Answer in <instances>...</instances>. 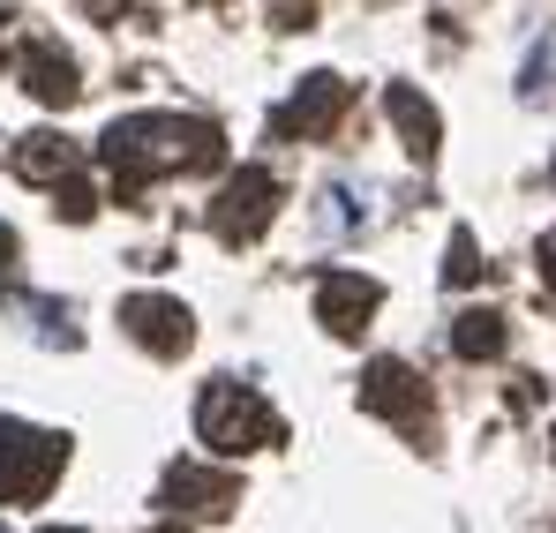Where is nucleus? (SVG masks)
Returning a JSON list of instances; mask_svg holds the SVG:
<instances>
[{"instance_id": "nucleus-5", "label": "nucleus", "mask_w": 556, "mask_h": 533, "mask_svg": "<svg viewBox=\"0 0 556 533\" xmlns=\"http://www.w3.org/2000/svg\"><path fill=\"white\" fill-rule=\"evenodd\" d=\"M121 331L136 339V346H151L159 360H181L195 346V316H188L174 293H128L121 301Z\"/></svg>"}, {"instance_id": "nucleus-17", "label": "nucleus", "mask_w": 556, "mask_h": 533, "mask_svg": "<svg viewBox=\"0 0 556 533\" xmlns=\"http://www.w3.org/2000/svg\"><path fill=\"white\" fill-rule=\"evenodd\" d=\"M542 278H549V285H556V226H549V233H542Z\"/></svg>"}, {"instance_id": "nucleus-9", "label": "nucleus", "mask_w": 556, "mask_h": 533, "mask_svg": "<svg viewBox=\"0 0 556 533\" xmlns=\"http://www.w3.org/2000/svg\"><path fill=\"white\" fill-rule=\"evenodd\" d=\"M233 496H241V481H233V473H218V466H174V473H166V488H159V504H166V511H181V519H226V511H233Z\"/></svg>"}, {"instance_id": "nucleus-8", "label": "nucleus", "mask_w": 556, "mask_h": 533, "mask_svg": "<svg viewBox=\"0 0 556 533\" xmlns=\"http://www.w3.org/2000/svg\"><path fill=\"white\" fill-rule=\"evenodd\" d=\"M346 98H354L346 76H301V90L271 113V128L286 143H316V136H331V120L346 113Z\"/></svg>"}, {"instance_id": "nucleus-19", "label": "nucleus", "mask_w": 556, "mask_h": 533, "mask_svg": "<svg viewBox=\"0 0 556 533\" xmlns=\"http://www.w3.org/2000/svg\"><path fill=\"white\" fill-rule=\"evenodd\" d=\"M38 533H84V526H38Z\"/></svg>"}, {"instance_id": "nucleus-15", "label": "nucleus", "mask_w": 556, "mask_h": 533, "mask_svg": "<svg viewBox=\"0 0 556 533\" xmlns=\"http://www.w3.org/2000/svg\"><path fill=\"white\" fill-rule=\"evenodd\" d=\"M91 211H98V203H91V188H84V180H61V218H76V226H84Z\"/></svg>"}, {"instance_id": "nucleus-4", "label": "nucleus", "mask_w": 556, "mask_h": 533, "mask_svg": "<svg viewBox=\"0 0 556 533\" xmlns=\"http://www.w3.org/2000/svg\"><path fill=\"white\" fill-rule=\"evenodd\" d=\"M271 218H278V174L271 166H241V174L218 188V203H211V233L226 249H249Z\"/></svg>"}, {"instance_id": "nucleus-3", "label": "nucleus", "mask_w": 556, "mask_h": 533, "mask_svg": "<svg viewBox=\"0 0 556 533\" xmlns=\"http://www.w3.org/2000/svg\"><path fill=\"white\" fill-rule=\"evenodd\" d=\"M68 466V436L0 414V504H38Z\"/></svg>"}, {"instance_id": "nucleus-20", "label": "nucleus", "mask_w": 556, "mask_h": 533, "mask_svg": "<svg viewBox=\"0 0 556 533\" xmlns=\"http://www.w3.org/2000/svg\"><path fill=\"white\" fill-rule=\"evenodd\" d=\"M0 533H8V526H0Z\"/></svg>"}, {"instance_id": "nucleus-10", "label": "nucleus", "mask_w": 556, "mask_h": 533, "mask_svg": "<svg viewBox=\"0 0 556 533\" xmlns=\"http://www.w3.org/2000/svg\"><path fill=\"white\" fill-rule=\"evenodd\" d=\"M15 68H23V90L38 98V105H76V61L61 53V46H15Z\"/></svg>"}, {"instance_id": "nucleus-13", "label": "nucleus", "mask_w": 556, "mask_h": 533, "mask_svg": "<svg viewBox=\"0 0 556 533\" xmlns=\"http://www.w3.org/2000/svg\"><path fill=\"white\" fill-rule=\"evenodd\" d=\"M452 354L459 360H496L504 354V316H496V308H466L459 323H452Z\"/></svg>"}, {"instance_id": "nucleus-1", "label": "nucleus", "mask_w": 556, "mask_h": 533, "mask_svg": "<svg viewBox=\"0 0 556 533\" xmlns=\"http://www.w3.org/2000/svg\"><path fill=\"white\" fill-rule=\"evenodd\" d=\"M98 158H105L113 188L136 203L166 174H211L226 158V136L211 120H195V113H128V120H113L98 136Z\"/></svg>"}, {"instance_id": "nucleus-11", "label": "nucleus", "mask_w": 556, "mask_h": 533, "mask_svg": "<svg viewBox=\"0 0 556 533\" xmlns=\"http://www.w3.org/2000/svg\"><path fill=\"white\" fill-rule=\"evenodd\" d=\"M383 113L399 120V143H406V151L429 166V158H437V143H444V120H437V105H429V98H421L414 84H391V90H383Z\"/></svg>"}, {"instance_id": "nucleus-14", "label": "nucleus", "mask_w": 556, "mask_h": 533, "mask_svg": "<svg viewBox=\"0 0 556 533\" xmlns=\"http://www.w3.org/2000/svg\"><path fill=\"white\" fill-rule=\"evenodd\" d=\"M481 278V256H473V233H452V256H444V285H473Z\"/></svg>"}, {"instance_id": "nucleus-12", "label": "nucleus", "mask_w": 556, "mask_h": 533, "mask_svg": "<svg viewBox=\"0 0 556 533\" xmlns=\"http://www.w3.org/2000/svg\"><path fill=\"white\" fill-rule=\"evenodd\" d=\"M8 166H15V180L61 188V180L76 174V143H68V136H46V128H38V136H23V143H15V158H8Z\"/></svg>"}, {"instance_id": "nucleus-6", "label": "nucleus", "mask_w": 556, "mask_h": 533, "mask_svg": "<svg viewBox=\"0 0 556 533\" xmlns=\"http://www.w3.org/2000/svg\"><path fill=\"white\" fill-rule=\"evenodd\" d=\"M376 308H383V285L362 278V270H324L316 278V316H324L331 339H362L376 323Z\"/></svg>"}, {"instance_id": "nucleus-18", "label": "nucleus", "mask_w": 556, "mask_h": 533, "mask_svg": "<svg viewBox=\"0 0 556 533\" xmlns=\"http://www.w3.org/2000/svg\"><path fill=\"white\" fill-rule=\"evenodd\" d=\"M8 270H15V233L0 226V278H8Z\"/></svg>"}, {"instance_id": "nucleus-2", "label": "nucleus", "mask_w": 556, "mask_h": 533, "mask_svg": "<svg viewBox=\"0 0 556 533\" xmlns=\"http://www.w3.org/2000/svg\"><path fill=\"white\" fill-rule=\"evenodd\" d=\"M195 436L218 450V458H241V450L278 444L286 429H278V414L249 391V383L218 376V383H203V398H195Z\"/></svg>"}, {"instance_id": "nucleus-7", "label": "nucleus", "mask_w": 556, "mask_h": 533, "mask_svg": "<svg viewBox=\"0 0 556 533\" xmlns=\"http://www.w3.org/2000/svg\"><path fill=\"white\" fill-rule=\"evenodd\" d=\"M362 406H369L376 421L421 429V421H429V383H421L406 360H369V368H362Z\"/></svg>"}, {"instance_id": "nucleus-16", "label": "nucleus", "mask_w": 556, "mask_h": 533, "mask_svg": "<svg viewBox=\"0 0 556 533\" xmlns=\"http://www.w3.org/2000/svg\"><path fill=\"white\" fill-rule=\"evenodd\" d=\"M84 15H91V23H121V15H128V0H84Z\"/></svg>"}]
</instances>
